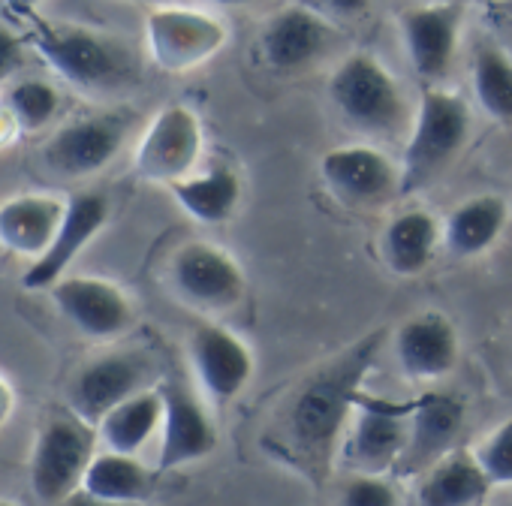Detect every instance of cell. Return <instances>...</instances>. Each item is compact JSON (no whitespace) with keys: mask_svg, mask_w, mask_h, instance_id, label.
Returning a JSON list of instances; mask_svg holds the SVG:
<instances>
[{"mask_svg":"<svg viewBox=\"0 0 512 506\" xmlns=\"http://www.w3.org/2000/svg\"><path fill=\"white\" fill-rule=\"evenodd\" d=\"M386 332H368L311 371L263 431V449L311 485H326Z\"/></svg>","mask_w":512,"mask_h":506,"instance_id":"obj_1","label":"cell"},{"mask_svg":"<svg viewBox=\"0 0 512 506\" xmlns=\"http://www.w3.org/2000/svg\"><path fill=\"white\" fill-rule=\"evenodd\" d=\"M31 46L73 88L85 94H109L136 79L130 52L82 25L31 16Z\"/></svg>","mask_w":512,"mask_h":506,"instance_id":"obj_2","label":"cell"},{"mask_svg":"<svg viewBox=\"0 0 512 506\" xmlns=\"http://www.w3.org/2000/svg\"><path fill=\"white\" fill-rule=\"evenodd\" d=\"M470 139L467 103L443 88H425L419 97L410 142L401 160V196L434 184Z\"/></svg>","mask_w":512,"mask_h":506,"instance_id":"obj_3","label":"cell"},{"mask_svg":"<svg viewBox=\"0 0 512 506\" xmlns=\"http://www.w3.org/2000/svg\"><path fill=\"white\" fill-rule=\"evenodd\" d=\"M329 97L347 124L362 133L389 136L407 121V100L392 73L374 55H350L329 79Z\"/></svg>","mask_w":512,"mask_h":506,"instance_id":"obj_4","label":"cell"},{"mask_svg":"<svg viewBox=\"0 0 512 506\" xmlns=\"http://www.w3.org/2000/svg\"><path fill=\"white\" fill-rule=\"evenodd\" d=\"M97 428L79 419L73 410L49 416L31 455V488L34 497L61 506L67 497L82 491V479L94 461Z\"/></svg>","mask_w":512,"mask_h":506,"instance_id":"obj_5","label":"cell"},{"mask_svg":"<svg viewBox=\"0 0 512 506\" xmlns=\"http://www.w3.org/2000/svg\"><path fill=\"white\" fill-rule=\"evenodd\" d=\"M410 413H413V401L398 404L362 392L341 443L344 464L353 473L392 476L407 446Z\"/></svg>","mask_w":512,"mask_h":506,"instance_id":"obj_6","label":"cell"},{"mask_svg":"<svg viewBox=\"0 0 512 506\" xmlns=\"http://www.w3.org/2000/svg\"><path fill=\"white\" fill-rule=\"evenodd\" d=\"M154 362L136 350H115L91 359L76 371L67 389V410L88 425H100L118 404L151 389Z\"/></svg>","mask_w":512,"mask_h":506,"instance_id":"obj_7","label":"cell"},{"mask_svg":"<svg viewBox=\"0 0 512 506\" xmlns=\"http://www.w3.org/2000/svg\"><path fill=\"white\" fill-rule=\"evenodd\" d=\"M169 278L175 293L208 314H229L247 296V278L241 266L229 257L223 247L208 241L184 244L169 266Z\"/></svg>","mask_w":512,"mask_h":506,"instance_id":"obj_8","label":"cell"},{"mask_svg":"<svg viewBox=\"0 0 512 506\" xmlns=\"http://www.w3.org/2000/svg\"><path fill=\"white\" fill-rule=\"evenodd\" d=\"M145 40L154 64L166 73H190L211 61L223 43L226 28L220 19L190 7H160L148 13Z\"/></svg>","mask_w":512,"mask_h":506,"instance_id":"obj_9","label":"cell"},{"mask_svg":"<svg viewBox=\"0 0 512 506\" xmlns=\"http://www.w3.org/2000/svg\"><path fill=\"white\" fill-rule=\"evenodd\" d=\"M202 154V124L187 106H166L145 130L133 166L151 184H178L193 175Z\"/></svg>","mask_w":512,"mask_h":506,"instance_id":"obj_10","label":"cell"},{"mask_svg":"<svg viewBox=\"0 0 512 506\" xmlns=\"http://www.w3.org/2000/svg\"><path fill=\"white\" fill-rule=\"evenodd\" d=\"M163 395V428H160V452L157 473L181 470L208 458L217 449V422L202 398L181 380L160 383Z\"/></svg>","mask_w":512,"mask_h":506,"instance_id":"obj_11","label":"cell"},{"mask_svg":"<svg viewBox=\"0 0 512 506\" xmlns=\"http://www.w3.org/2000/svg\"><path fill=\"white\" fill-rule=\"evenodd\" d=\"M332 196L350 208H377L401 196V166L371 145L332 148L320 160Z\"/></svg>","mask_w":512,"mask_h":506,"instance_id":"obj_12","label":"cell"},{"mask_svg":"<svg viewBox=\"0 0 512 506\" xmlns=\"http://www.w3.org/2000/svg\"><path fill=\"white\" fill-rule=\"evenodd\" d=\"M467 425V407L449 392H425L413 401L407 446L392 476L419 479L428 467L458 449V437Z\"/></svg>","mask_w":512,"mask_h":506,"instance_id":"obj_13","label":"cell"},{"mask_svg":"<svg viewBox=\"0 0 512 506\" xmlns=\"http://www.w3.org/2000/svg\"><path fill=\"white\" fill-rule=\"evenodd\" d=\"M52 305L67 323L94 341L121 338L136 323L130 296L106 278H61L52 287Z\"/></svg>","mask_w":512,"mask_h":506,"instance_id":"obj_14","label":"cell"},{"mask_svg":"<svg viewBox=\"0 0 512 506\" xmlns=\"http://www.w3.org/2000/svg\"><path fill=\"white\" fill-rule=\"evenodd\" d=\"M130 121L118 112L91 115L64 124L46 145L43 163L64 178H88L103 172L121 151Z\"/></svg>","mask_w":512,"mask_h":506,"instance_id":"obj_15","label":"cell"},{"mask_svg":"<svg viewBox=\"0 0 512 506\" xmlns=\"http://www.w3.org/2000/svg\"><path fill=\"white\" fill-rule=\"evenodd\" d=\"M190 365L202 392L214 404L235 401L256 371L250 347L220 323H199L190 332Z\"/></svg>","mask_w":512,"mask_h":506,"instance_id":"obj_16","label":"cell"},{"mask_svg":"<svg viewBox=\"0 0 512 506\" xmlns=\"http://www.w3.org/2000/svg\"><path fill=\"white\" fill-rule=\"evenodd\" d=\"M401 40L419 79L437 82L449 73L464 25V4H416L401 13Z\"/></svg>","mask_w":512,"mask_h":506,"instance_id":"obj_17","label":"cell"},{"mask_svg":"<svg viewBox=\"0 0 512 506\" xmlns=\"http://www.w3.org/2000/svg\"><path fill=\"white\" fill-rule=\"evenodd\" d=\"M332 43L335 28L305 4L275 13L260 34L263 61L281 76H293L314 67L332 49Z\"/></svg>","mask_w":512,"mask_h":506,"instance_id":"obj_18","label":"cell"},{"mask_svg":"<svg viewBox=\"0 0 512 506\" xmlns=\"http://www.w3.org/2000/svg\"><path fill=\"white\" fill-rule=\"evenodd\" d=\"M109 211L112 205L103 193H73L67 199V214L52 247L28 266L22 278L25 290H52L64 278L70 263L103 232Z\"/></svg>","mask_w":512,"mask_h":506,"instance_id":"obj_19","label":"cell"},{"mask_svg":"<svg viewBox=\"0 0 512 506\" xmlns=\"http://www.w3.org/2000/svg\"><path fill=\"white\" fill-rule=\"evenodd\" d=\"M458 332L440 311H422L395 332V359L410 380H440L458 365Z\"/></svg>","mask_w":512,"mask_h":506,"instance_id":"obj_20","label":"cell"},{"mask_svg":"<svg viewBox=\"0 0 512 506\" xmlns=\"http://www.w3.org/2000/svg\"><path fill=\"white\" fill-rule=\"evenodd\" d=\"M67 214V202L52 193H22L0 205V247L40 260L52 247Z\"/></svg>","mask_w":512,"mask_h":506,"instance_id":"obj_21","label":"cell"},{"mask_svg":"<svg viewBox=\"0 0 512 506\" xmlns=\"http://www.w3.org/2000/svg\"><path fill=\"white\" fill-rule=\"evenodd\" d=\"M491 488L473 449L458 446L416 479V506H482Z\"/></svg>","mask_w":512,"mask_h":506,"instance_id":"obj_22","label":"cell"},{"mask_svg":"<svg viewBox=\"0 0 512 506\" xmlns=\"http://www.w3.org/2000/svg\"><path fill=\"white\" fill-rule=\"evenodd\" d=\"M440 241H443V229L437 226V220L428 211L413 208V211H401L383 229L380 253L392 275L416 278L431 266Z\"/></svg>","mask_w":512,"mask_h":506,"instance_id":"obj_23","label":"cell"},{"mask_svg":"<svg viewBox=\"0 0 512 506\" xmlns=\"http://www.w3.org/2000/svg\"><path fill=\"white\" fill-rule=\"evenodd\" d=\"M509 220L506 202L494 193H482L455 205L443 223V244L452 257L473 260L497 244Z\"/></svg>","mask_w":512,"mask_h":506,"instance_id":"obj_24","label":"cell"},{"mask_svg":"<svg viewBox=\"0 0 512 506\" xmlns=\"http://www.w3.org/2000/svg\"><path fill=\"white\" fill-rule=\"evenodd\" d=\"M157 488V473L142 464L136 455H121V452H100L94 455L82 491L106 500V503H121V506H139L154 497Z\"/></svg>","mask_w":512,"mask_h":506,"instance_id":"obj_25","label":"cell"},{"mask_svg":"<svg viewBox=\"0 0 512 506\" xmlns=\"http://www.w3.org/2000/svg\"><path fill=\"white\" fill-rule=\"evenodd\" d=\"M175 202L205 226L226 223L241 202V178L229 166H211L208 172H193L190 178L169 187Z\"/></svg>","mask_w":512,"mask_h":506,"instance_id":"obj_26","label":"cell"},{"mask_svg":"<svg viewBox=\"0 0 512 506\" xmlns=\"http://www.w3.org/2000/svg\"><path fill=\"white\" fill-rule=\"evenodd\" d=\"M163 428V395L160 386H151L124 404H118L100 425V440L109 452L121 455H139L145 443Z\"/></svg>","mask_w":512,"mask_h":506,"instance_id":"obj_27","label":"cell"},{"mask_svg":"<svg viewBox=\"0 0 512 506\" xmlns=\"http://www.w3.org/2000/svg\"><path fill=\"white\" fill-rule=\"evenodd\" d=\"M470 79L482 112L500 124H512V58L494 40L476 43Z\"/></svg>","mask_w":512,"mask_h":506,"instance_id":"obj_28","label":"cell"},{"mask_svg":"<svg viewBox=\"0 0 512 506\" xmlns=\"http://www.w3.org/2000/svg\"><path fill=\"white\" fill-rule=\"evenodd\" d=\"M7 112L13 115L19 130L37 133L61 112V94L43 79H22L7 97Z\"/></svg>","mask_w":512,"mask_h":506,"instance_id":"obj_29","label":"cell"},{"mask_svg":"<svg viewBox=\"0 0 512 506\" xmlns=\"http://www.w3.org/2000/svg\"><path fill=\"white\" fill-rule=\"evenodd\" d=\"M479 467L491 479V485H512V416L500 422L476 449H473Z\"/></svg>","mask_w":512,"mask_h":506,"instance_id":"obj_30","label":"cell"},{"mask_svg":"<svg viewBox=\"0 0 512 506\" xmlns=\"http://www.w3.org/2000/svg\"><path fill=\"white\" fill-rule=\"evenodd\" d=\"M341 506H401L398 488L392 476H368L353 473L341 488Z\"/></svg>","mask_w":512,"mask_h":506,"instance_id":"obj_31","label":"cell"},{"mask_svg":"<svg viewBox=\"0 0 512 506\" xmlns=\"http://www.w3.org/2000/svg\"><path fill=\"white\" fill-rule=\"evenodd\" d=\"M22 61H25L22 40L16 37V31H10L7 25H0V82L13 79V73L22 67Z\"/></svg>","mask_w":512,"mask_h":506,"instance_id":"obj_32","label":"cell"},{"mask_svg":"<svg viewBox=\"0 0 512 506\" xmlns=\"http://www.w3.org/2000/svg\"><path fill=\"white\" fill-rule=\"evenodd\" d=\"M305 7L317 10L320 16L353 19V16H362L371 7V0H305Z\"/></svg>","mask_w":512,"mask_h":506,"instance_id":"obj_33","label":"cell"},{"mask_svg":"<svg viewBox=\"0 0 512 506\" xmlns=\"http://www.w3.org/2000/svg\"><path fill=\"white\" fill-rule=\"evenodd\" d=\"M13 410H16V392H13L10 380L0 374V428L10 422Z\"/></svg>","mask_w":512,"mask_h":506,"instance_id":"obj_34","label":"cell"},{"mask_svg":"<svg viewBox=\"0 0 512 506\" xmlns=\"http://www.w3.org/2000/svg\"><path fill=\"white\" fill-rule=\"evenodd\" d=\"M43 0H4V10L16 19H31Z\"/></svg>","mask_w":512,"mask_h":506,"instance_id":"obj_35","label":"cell"},{"mask_svg":"<svg viewBox=\"0 0 512 506\" xmlns=\"http://www.w3.org/2000/svg\"><path fill=\"white\" fill-rule=\"evenodd\" d=\"M61 506H121V503H106V500H97V497H91V494H85V491H76V494L67 497Z\"/></svg>","mask_w":512,"mask_h":506,"instance_id":"obj_36","label":"cell"},{"mask_svg":"<svg viewBox=\"0 0 512 506\" xmlns=\"http://www.w3.org/2000/svg\"><path fill=\"white\" fill-rule=\"evenodd\" d=\"M142 4H151L154 10H160V7H181V0H142Z\"/></svg>","mask_w":512,"mask_h":506,"instance_id":"obj_37","label":"cell"},{"mask_svg":"<svg viewBox=\"0 0 512 506\" xmlns=\"http://www.w3.org/2000/svg\"><path fill=\"white\" fill-rule=\"evenodd\" d=\"M220 7H247V4H256V0H214Z\"/></svg>","mask_w":512,"mask_h":506,"instance_id":"obj_38","label":"cell"},{"mask_svg":"<svg viewBox=\"0 0 512 506\" xmlns=\"http://www.w3.org/2000/svg\"><path fill=\"white\" fill-rule=\"evenodd\" d=\"M419 4H452V0H419Z\"/></svg>","mask_w":512,"mask_h":506,"instance_id":"obj_39","label":"cell"},{"mask_svg":"<svg viewBox=\"0 0 512 506\" xmlns=\"http://www.w3.org/2000/svg\"><path fill=\"white\" fill-rule=\"evenodd\" d=\"M0 506H16V503H10V500H0Z\"/></svg>","mask_w":512,"mask_h":506,"instance_id":"obj_40","label":"cell"},{"mask_svg":"<svg viewBox=\"0 0 512 506\" xmlns=\"http://www.w3.org/2000/svg\"><path fill=\"white\" fill-rule=\"evenodd\" d=\"M506 13H509V16H512V0H509V4H506Z\"/></svg>","mask_w":512,"mask_h":506,"instance_id":"obj_41","label":"cell"}]
</instances>
